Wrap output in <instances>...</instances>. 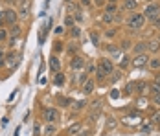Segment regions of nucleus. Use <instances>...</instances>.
<instances>
[{
	"instance_id": "f257e3e1",
	"label": "nucleus",
	"mask_w": 160,
	"mask_h": 136,
	"mask_svg": "<svg viewBox=\"0 0 160 136\" xmlns=\"http://www.w3.org/2000/svg\"><path fill=\"white\" fill-rule=\"evenodd\" d=\"M125 24H127L129 30L138 31V30H142V28H144L145 18H144V15H142V13H138V11H132V13H131V15L125 18Z\"/></svg>"
},
{
	"instance_id": "f03ea898",
	"label": "nucleus",
	"mask_w": 160,
	"mask_h": 136,
	"mask_svg": "<svg viewBox=\"0 0 160 136\" xmlns=\"http://www.w3.org/2000/svg\"><path fill=\"white\" fill-rule=\"evenodd\" d=\"M144 18H147V20H157V18H160V4L158 2H149V4H145L144 8Z\"/></svg>"
},
{
	"instance_id": "7ed1b4c3",
	"label": "nucleus",
	"mask_w": 160,
	"mask_h": 136,
	"mask_svg": "<svg viewBox=\"0 0 160 136\" xmlns=\"http://www.w3.org/2000/svg\"><path fill=\"white\" fill-rule=\"evenodd\" d=\"M129 94H132V92H134V94H145V90H147V88H149V85H147V83H145V81H132V83H129Z\"/></svg>"
},
{
	"instance_id": "20e7f679",
	"label": "nucleus",
	"mask_w": 160,
	"mask_h": 136,
	"mask_svg": "<svg viewBox=\"0 0 160 136\" xmlns=\"http://www.w3.org/2000/svg\"><path fill=\"white\" fill-rule=\"evenodd\" d=\"M17 6H18V9H17L18 18H30V9H32V2L30 0H22Z\"/></svg>"
},
{
	"instance_id": "39448f33",
	"label": "nucleus",
	"mask_w": 160,
	"mask_h": 136,
	"mask_svg": "<svg viewBox=\"0 0 160 136\" xmlns=\"http://www.w3.org/2000/svg\"><path fill=\"white\" fill-rule=\"evenodd\" d=\"M59 118H61V114H59L57 108H53V107L44 108V121H46V123H55Z\"/></svg>"
},
{
	"instance_id": "423d86ee",
	"label": "nucleus",
	"mask_w": 160,
	"mask_h": 136,
	"mask_svg": "<svg viewBox=\"0 0 160 136\" xmlns=\"http://www.w3.org/2000/svg\"><path fill=\"white\" fill-rule=\"evenodd\" d=\"M17 20H18V13H17L15 9H6L4 11V22L6 24H9V26H13V24H17Z\"/></svg>"
},
{
	"instance_id": "0eeeda50",
	"label": "nucleus",
	"mask_w": 160,
	"mask_h": 136,
	"mask_svg": "<svg viewBox=\"0 0 160 136\" xmlns=\"http://www.w3.org/2000/svg\"><path fill=\"white\" fill-rule=\"evenodd\" d=\"M147 61H149V57H147V52H145V53H138V55L132 59V66H134V68L147 66Z\"/></svg>"
},
{
	"instance_id": "6e6552de",
	"label": "nucleus",
	"mask_w": 160,
	"mask_h": 136,
	"mask_svg": "<svg viewBox=\"0 0 160 136\" xmlns=\"http://www.w3.org/2000/svg\"><path fill=\"white\" fill-rule=\"evenodd\" d=\"M94 87H96V81H94V79H88V77L81 83V88H83V92H85V94L94 92Z\"/></svg>"
},
{
	"instance_id": "1a4fd4ad",
	"label": "nucleus",
	"mask_w": 160,
	"mask_h": 136,
	"mask_svg": "<svg viewBox=\"0 0 160 136\" xmlns=\"http://www.w3.org/2000/svg\"><path fill=\"white\" fill-rule=\"evenodd\" d=\"M136 8H138V0H123V4H122V9L129 11V13L136 11Z\"/></svg>"
},
{
	"instance_id": "9d476101",
	"label": "nucleus",
	"mask_w": 160,
	"mask_h": 136,
	"mask_svg": "<svg viewBox=\"0 0 160 136\" xmlns=\"http://www.w3.org/2000/svg\"><path fill=\"white\" fill-rule=\"evenodd\" d=\"M83 66H85V59H83L81 55L72 57V61H70V68H72V70H81Z\"/></svg>"
},
{
	"instance_id": "9b49d317",
	"label": "nucleus",
	"mask_w": 160,
	"mask_h": 136,
	"mask_svg": "<svg viewBox=\"0 0 160 136\" xmlns=\"http://www.w3.org/2000/svg\"><path fill=\"white\" fill-rule=\"evenodd\" d=\"M99 68H103L107 74H112V70H114V66H112V63H111V59H107V57H103V59L99 61V64H98Z\"/></svg>"
},
{
	"instance_id": "f8f14e48",
	"label": "nucleus",
	"mask_w": 160,
	"mask_h": 136,
	"mask_svg": "<svg viewBox=\"0 0 160 136\" xmlns=\"http://www.w3.org/2000/svg\"><path fill=\"white\" fill-rule=\"evenodd\" d=\"M6 59L8 61H4V63L8 64V68H15L17 64H18V59H20V57H18L17 53H11V55H8Z\"/></svg>"
},
{
	"instance_id": "ddd939ff",
	"label": "nucleus",
	"mask_w": 160,
	"mask_h": 136,
	"mask_svg": "<svg viewBox=\"0 0 160 136\" xmlns=\"http://www.w3.org/2000/svg\"><path fill=\"white\" fill-rule=\"evenodd\" d=\"M50 68H52L53 72H59V70H61V61H59V57H55V55L50 57Z\"/></svg>"
},
{
	"instance_id": "4468645a",
	"label": "nucleus",
	"mask_w": 160,
	"mask_h": 136,
	"mask_svg": "<svg viewBox=\"0 0 160 136\" xmlns=\"http://www.w3.org/2000/svg\"><path fill=\"white\" fill-rule=\"evenodd\" d=\"M57 133V127H55V123H48L44 129H42V134L44 136H53Z\"/></svg>"
},
{
	"instance_id": "2eb2a0df",
	"label": "nucleus",
	"mask_w": 160,
	"mask_h": 136,
	"mask_svg": "<svg viewBox=\"0 0 160 136\" xmlns=\"http://www.w3.org/2000/svg\"><path fill=\"white\" fill-rule=\"evenodd\" d=\"M81 129H83V123H74V125H70V127H68V131H66V133H68L70 136H76L78 133H81Z\"/></svg>"
},
{
	"instance_id": "dca6fc26",
	"label": "nucleus",
	"mask_w": 160,
	"mask_h": 136,
	"mask_svg": "<svg viewBox=\"0 0 160 136\" xmlns=\"http://www.w3.org/2000/svg\"><path fill=\"white\" fill-rule=\"evenodd\" d=\"M147 50H149L151 53H157L160 50V41H149V43H147Z\"/></svg>"
},
{
	"instance_id": "f3484780",
	"label": "nucleus",
	"mask_w": 160,
	"mask_h": 136,
	"mask_svg": "<svg viewBox=\"0 0 160 136\" xmlns=\"http://www.w3.org/2000/svg\"><path fill=\"white\" fill-rule=\"evenodd\" d=\"M147 66L151 70H160V59L158 57H151V59L147 61Z\"/></svg>"
},
{
	"instance_id": "a211bd4d",
	"label": "nucleus",
	"mask_w": 160,
	"mask_h": 136,
	"mask_svg": "<svg viewBox=\"0 0 160 136\" xmlns=\"http://www.w3.org/2000/svg\"><path fill=\"white\" fill-rule=\"evenodd\" d=\"M132 52H134L136 55H138V53H145V52H147V43H138V44H134Z\"/></svg>"
},
{
	"instance_id": "6ab92c4d",
	"label": "nucleus",
	"mask_w": 160,
	"mask_h": 136,
	"mask_svg": "<svg viewBox=\"0 0 160 136\" xmlns=\"http://www.w3.org/2000/svg\"><path fill=\"white\" fill-rule=\"evenodd\" d=\"M64 83V74H61V70L59 72H55V77H53V85L55 87H61Z\"/></svg>"
},
{
	"instance_id": "aec40b11",
	"label": "nucleus",
	"mask_w": 160,
	"mask_h": 136,
	"mask_svg": "<svg viewBox=\"0 0 160 136\" xmlns=\"http://www.w3.org/2000/svg\"><path fill=\"white\" fill-rule=\"evenodd\" d=\"M107 76H109V74H107L103 68H99V66L96 68V77H98V81H99V83H103V81L107 79Z\"/></svg>"
},
{
	"instance_id": "412c9836",
	"label": "nucleus",
	"mask_w": 160,
	"mask_h": 136,
	"mask_svg": "<svg viewBox=\"0 0 160 136\" xmlns=\"http://www.w3.org/2000/svg\"><path fill=\"white\" fill-rule=\"evenodd\" d=\"M103 8H105V13H118V4H111V2H107Z\"/></svg>"
},
{
	"instance_id": "4be33fe9",
	"label": "nucleus",
	"mask_w": 160,
	"mask_h": 136,
	"mask_svg": "<svg viewBox=\"0 0 160 136\" xmlns=\"http://www.w3.org/2000/svg\"><path fill=\"white\" fill-rule=\"evenodd\" d=\"M20 33H22V31H20V26H18V24H13L11 30H9V35H11L13 39H17V37H20Z\"/></svg>"
},
{
	"instance_id": "5701e85b",
	"label": "nucleus",
	"mask_w": 160,
	"mask_h": 136,
	"mask_svg": "<svg viewBox=\"0 0 160 136\" xmlns=\"http://www.w3.org/2000/svg\"><path fill=\"white\" fill-rule=\"evenodd\" d=\"M101 20H103L105 24H112V22H114V13H103Z\"/></svg>"
},
{
	"instance_id": "b1692460",
	"label": "nucleus",
	"mask_w": 160,
	"mask_h": 136,
	"mask_svg": "<svg viewBox=\"0 0 160 136\" xmlns=\"http://www.w3.org/2000/svg\"><path fill=\"white\" fill-rule=\"evenodd\" d=\"M85 68H87V74H96V64L94 63H85Z\"/></svg>"
},
{
	"instance_id": "393cba45",
	"label": "nucleus",
	"mask_w": 160,
	"mask_h": 136,
	"mask_svg": "<svg viewBox=\"0 0 160 136\" xmlns=\"http://www.w3.org/2000/svg\"><path fill=\"white\" fill-rule=\"evenodd\" d=\"M70 35H72V39H79L81 30L78 28V26H72V28H70Z\"/></svg>"
},
{
	"instance_id": "a878e982",
	"label": "nucleus",
	"mask_w": 160,
	"mask_h": 136,
	"mask_svg": "<svg viewBox=\"0 0 160 136\" xmlns=\"http://www.w3.org/2000/svg\"><path fill=\"white\" fill-rule=\"evenodd\" d=\"M63 50H64V43H61V41H55V43H53V52H55V53H57V52L61 53Z\"/></svg>"
},
{
	"instance_id": "bb28decb",
	"label": "nucleus",
	"mask_w": 160,
	"mask_h": 136,
	"mask_svg": "<svg viewBox=\"0 0 160 136\" xmlns=\"http://www.w3.org/2000/svg\"><path fill=\"white\" fill-rule=\"evenodd\" d=\"M90 39H92V44L99 46V33L98 31H90Z\"/></svg>"
},
{
	"instance_id": "cd10ccee",
	"label": "nucleus",
	"mask_w": 160,
	"mask_h": 136,
	"mask_svg": "<svg viewBox=\"0 0 160 136\" xmlns=\"http://www.w3.org/2000/svg\"><path fill=\"white\" fill-rule=\"evenodd\" d=\"M57 101H59V105H61V107H68V105H70V103H72V101H70L68 98H59Z\"/></svg>"
},
{
	"instance_id": "c85d7f7f",
	"label": "nucleus",
	"mask_w": 160,
	"mask_h": 136,
	"mask_svg": "<svg viewBox=\"0 0 160 136\" xmlns=\"http://www.w3.org/2000/svg\"><path fill=\"white\" fill-rule=\"evenodd\" d=\"M85 105H87V101H83V99H81V101H76V105H74V110H81V108H83Z\"/></svg>"
},
{
	"instance_id": "c756f323",
	"label": "nucleus",
	"mask_w": 160,
	"mask_h": 136,
	"mask_svg": "<svg viewBox=\"0 0 160 136\" xmlns=\"http://www.w3.org/2000/svg\"><path fill=\"white\" fill-rule=\"evenodd\" d=\"M6 41H8V31L0 30V43H6Z\"/></svg>"
},
{
	"instance_id": "7c9ffc66",
	"label": "nucleus",
	"mask_w": 160,
	"mask_h": 136,
	"mask_svg": "<svg viewBox=\"0 0 160 136\" xmlns=\"http://www.w3.org/2000/svg\"><path fill=\"white\" fill-rule=\"evenodd\" d=\"M64 24H66L68 28H72V26H74V18H72V17L68 15V17H66V20H64Z\"/></svg>"
},
{
	"instance_id": "2f4dec72",
	"label": "nucleus",
	"mask_w": 160,
	"mask_h": 136,
	"mask_svg": "<svg viewBox=\"0 0 160 136\" xmlns=\"http://www.w3.org/2000/svg\"><path fill=\"white\" fill-rule=\"evenodd\" d=\"M112 74H114V76H112V81H118V79H122V72H120V70H118V72H114V70H112Z\"/></svg>"
},
{
	"instance_id": "473e14b6",
	"label": "nucleus",
	"mask_w": 160,
	"mask_h": 136,
	"mask_svg": "<svg viewBox=\"0 0 160 136\" xmlns=\"http://www.w3.org/2000/svg\"><path fill=\"white\" fill-rule=\"evenodd\" d=\"M107 4V0H94V6H98V8H103Z\"/></svg>"
},
{
	"instance_id": "72a5a7b5",
	"label": "nucleus",
	"mask_w": 160,
	"mask_h": 136,
	"mask_svg": "<svg viewBox=\"0 0 160 136\" xmlns=\"http://www.w3.org/2000/svg\"><path fill=\"white\" fill-rule=\"evenodd\" d=\"M142 131H144L145 134H149V133L153 131V125H151V123H149V125H144V129H142Z\"/></svg>"
},
{
	"instance_id": "f704fd0d",
	"label": "nucleus",
	"mask_w": 160,
	"mask_h": 136,
	"mask_svg": "<svg viewBox=\"0 0 160 136\" xmlns=\"http://www.w3.org/2000/svg\"><path fill=\"white\" fill-rule=\"evenodd\" d=\"M153 101H155V105L160 107V94H153Z\"/></svg>"
},
{
	"instance_id": "c9c22d12",
	"label": "nucleus",
	"mask_w": 160,
	"mask_h": 136,
	"mask_svg": "<svg viewBox=\"0 0 160 136\" xmlns=\"http://www.w3.org/2000/svg\"><path fill=\"white\" fill-rule=\"evenodd\" d=\"M4 59H6V53H4V48L0 46V64H4Z\"/></svg>"
},
{
	"instance_id": "e433bc0d",
	"label": "nucleus",
	"mask_w": 160,
	"mask_h": 136,
	"mask_svg": "<svg viewBox=\"0 0 160 136\" xmlns=\"http://www.w3.org/2000/svg\"><path fill=\"white\" fill-rule=\"evenodd\" d=\"M120 66H122V68L129 66V57H123V59H122V64H120Z\"/></svg>"
},
{
	"instance_id": "4c0bfd02",
	"label": "nucleus",
	"mask_w": 160,
	"mask_h": 136,
	"mask_svg": "<svg viewBox=\"0 0 160 136\" xmlns=\"http://www.w3.org/2000/svg\"><path fill=\"white\" fill-rule=\"evenodd\" d=\"M151 92H153V94H160V87H157V85H151Z\"/></svg>"
},
{
	"instance_id": "58836bf2",
	"label": "nucleus",
	"mask_w": 160,
	"mask_h": 136,
	"mask_svg": "<svg viewBox=\"0 0 160 136\" xmlns=\"http://www.w3.org/2000/svg\"><path fill=\"white\" fill-rule=\"evenodd\" d=\"M63 31H64L63 26H57V28H55V35H63Z\"/></svg>"
},
{
	"instance_id": "ea45409f",
	"label": "nucleus",
	"mask_w": 160,
	"mask_h": 136,
	"mask_svg": "<svg viewBox=\"0 0 160 136\" xmlns=\"http://www.w3.org/2000/svg\"><path fill=\"white\" fill-rule=\"evenodd\" d=\"M153 85L160 87V74H157V76H155V81H153Z\"/></svg>"
},
{
	"instance_id": "a19ab883",
	"label": "nucleus",
	"mask_w": 160,
	"mask_h": 136,
	"mask_svg": "<svg viewBox=\"0 0 160 136\" xmlns=\"http://www.w3.org/2000/svg\"><path fill=\"white\" fill-rule=\"evenodd\" d=\"M105 35H107V37H109V39H112V37H114V35H116V31H114V30H109V31H107V33H105Z\"/></svg>"
},
{
	"instance_id": "79ce46f5",
	"label": "nucleus",
	"mask_w": 160,
	"mask_h": 136,
	"mask_svg": "<svg viewBox=\"0 0 160 136\" xmlns=\"http://www.w3.org/2000/svg\"><path fill=\"white\" fill-rule=\"evenodd\" d=\"M99 105H101V101H99V99H96V101H94V103H92V108H94V110H96V108H99Z\"/></svg>"
},
{
	"instance_id": "37998d69",
	"label": "nucleus",
	"mask_w": 160,
	"mask_h": 136,
	"mask_svg": "<svg viewBox=\"0 0 160 136\" xmlns=\"http://www.w3.org/2000/svg\"><path fill=\"white\" fill-rule=\"evenodd\" d=\"M74 17H76V20H79V22L83 20V13H81V11H78V13H76Z\"/></svg>"
},
{
	"instance_id": "c03bdc74",
	"label": "nucleus",
	"mask_w": 160,
	"mask_h": 136,
	"mask_svg": "<svg viewBox=\"0 0 160 136\" xmlns=\"http://www.w3.org/2000/svg\"><path fill=\"white\" fill-rule=\"evenodd\" d=\"M81 4H83V6H90V4H92V0H81Z\"/></svg>"
},
{
	"instance_id": "a18cd8bd",
	"label": "nucleus",
	"mask_w": 160,
	"mask_h": 136,
	"mask_svg": "<svg viewBox=\"0 0 160 136\" xmlns=\"http://www.w3.org/2000/svg\"><path fill=\"white\" fill-rule=\"evenodd\" d=\"M122 48H123V50H127V48H129V43H127V41H123V43H122Z\"/></svg>"
},
{
	"instance_id": "49530a36",
	"label": "nucleus",
	"mask_w": 160,
	"mask_h": 136,
	"mask_svg": "<svg viewBox=\"0 0 160 136\" xmlns=\"http://www.w3.org/2000/svg\"><path fill=\"white\" fill-rule=\"evenodd\" d=\"M0 24H4V11H0Z\"/></svg>"
},
{
	"instance_id": "de8ad7c7",
	"label": "nucleus",
	"mask_w": 160,
	"mask_h": 136,
	"mask_svg": "<svg viewBox=\"0 0 160 136\" xmlns=\"http://www.w3.org/2000/svg\"><path fill=\"white\" fill-rule=\"evenodd\" d=\"M107 2H111V4H118V0H107Z\"/></svg>"
},
{
	"instance_id": "09e8293b",
	"label": "nucleus",
	"mask_w": 160,
	"mask_h": 136,
	"mask_svg": "<svg viewBox=\"0 0 160 136\" xmlns=\"http://www.w3.org/2000/svg\"><path fill=\"white\" fill-rule=\"evenodd\" d=\"M13 2H15V4H20V2H22V0H13Z\"/></svg>"
},
{
	"instance_id": "8fccbe9b",
	"label": "nucleus",
	"mask_w": 160,
	"mask_h": 136,
	"mask_svg": "<svg viewBox=\"0 0 160 136\" xmlns=\"http://www.w3.org/2000/svg\"><path fill=\"white\" fill-rule=\"evenodd\" d=\"M64 2H66V4H70V2H74V0H64Z\"/></svg>"
},
{
	"instance_id": "3c124183",
	"label": "nucleus",
	"mask_w": 160,
	"mask_h": 136,
	"mask_svg": "<svg viewBox=\"0 0 160 136\" xmlns=\"http://www.w3.org/2000/svg\"><path fill=\"white\" fill-rule=\"evenodd\" d=\"M145 2H147V4H149V2H155V0H145Z\"/></svg>"
},
{
	"instance_id": "603ef678",
	"label": "nucleus",
	"mask_w": 160,
	"mask_h": 136,
	"mask_svg": "<svg viewBox=\"0 0 160 136\" xmlns=\"http://www.w3.org/2000/svg\"><path fill=\"white\" fill-rule=\"evenodd\" d=\"M0 2H2V0H0Z\"/></svg>"
},
{
	"instance_id": "864d4df0",
	"label": "nucleus",
	"mask_w": 160,
	"mask_h": 136,
	"mask_svg": "<svg viewBox=\"0 0 160 136\" xmlns=\"http://www.w3.org/2000/svg\"><path fill=\"white\" fill-rule=\"evenodd\" d=\"M53 136H55V134H53Z\"/></svg>"
}]
</instances>
